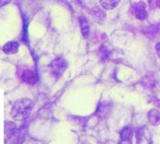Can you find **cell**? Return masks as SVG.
<instances>
[{
    "label": "cell",
    "mask_w": 160,
    "mask_h": 144,
    "mask_svg": "<svg viewBox=\"0 0 160 144\" xmlns=\"http://www.w3.org/2000/svg\"><path fill=\"white\" fill-rule=\"evenodd\" d=\"M100 3L105 10H112L119 5L120 0H100Z\"/></svg>",
    "instance_id": "cell-8"
},
{
    "label": "cell",
    "mask_w": 160,
    "mask_h": 144,
    "mask_svg": "<svg viewBox=\"0 0 160 144\" xmlns=\"http://www.w3.org/2000/svg\"><path fill=\"white\" fill-rule=\"evenodd\" d=\"M133 131L130 127H124L121 132V140H131Z\"/></svg>",
    "instance_id": "cell-10"
},
{
    "label": "cell",
    "mask_w": 160,
    "mask_h": 144,
    "mask_svg": "<svg viewBox=\"0 0 160 144\" xmlns=\"http://www.w3.org/2000/svg\"><path fill=\"white\" fill-rule=\"evenodd\" d=\"M120 144H131L130 140H122Z\"/></svg>",
    "instance_id": "cell-13"
},
{
    "label": "cell",
    "mask_w": 160,
    "mask_h": 144,
    "mask_svg": "<svg viewBox=\"0 0 160 144\" xmlns=\"http://www.w3.org/2000/svg\"><path fill=\"white\" fill-rule=\"evenodd\" d=\"M155 51H156V54H157L158 57L160 58V42H158V43L155 45Z\"/></svg>",
    "instance_id": "cell-12"
},
{
    "label": "cell",
    "mask_w": 160,
    "mask_h": 144,
    "mask_svg": "<svg viewBox=\"0 0 160 144\" xmlns=\"http://www.w3.org/2000/svg\"><path fill=\"white\" fill-rule=\"evenodd\" d=\"M3 52L7 55H13L16 54L19 50V42L15 41H11L8 42L7 43L4 44L2 48Z\"/></svg>",
    "instance_id": "cell-3"
},
{
    "label": "cell",
    "mask_w": 160,
    "mask_h": 144,
    "mask_svg": "<svg viewBox=\"0 0 160 144\" xmlns=\"http://www.w3.org/2000/svg\"><path fill=\"white\" fill-rule=\"evenodd\" d=\"M79 24L80 28H81V32L84 38H88L90 35V25L86 17H80L79 18Z\"/></svg>",
    "instance_id": "cell-6"
},
{
    "label": "cell",
    "mask_w": 160,
    "mask_h": 144,
    "mask_svg": "<svg viewBox=\"0 0 160 144\" xmlns=\"http://www.w3.org/2000/svg\"><path fill=\"white\" fill-rule=\"evenodd\" d=\"M148 120L152 125H157L160 123V107H157L148 113Z\"/></svg>",
    "instance_id": "cell-5"
},
{
    "label": "cell",
    "mask_w": 160,
    "mask_h": 144,
    "mask_svg": "<svg viewBox=\"0 0 160 144\" xmlns=\"http://www.w3.org/2000/svg\"><path fill=\"white\" fill-rule=\"evenodd\" d=\"M156 7L160 8V0H157V1H156Z\"/></svg>",
    "instance_id": "cell-14"
},
{
    "label": "cell",
    "mask_w": 160,
    "mask_h": 144,
    "mask_svg": "<svg viewBox=\"0 0 160 144\" xmlns=\"http://www.w3.org/2000/svg\"><path fill=\"white\" fill-rule=\"evenodd\" d=\"M109 51L105 47V46H102L99 50V56L101 57L102 60H107L108 57H109Z\"/></svg>",
    "instance_id": "cell-11"
},
{
    "label": "cell",
    "mask_w": 160,
    "mask_h": 144,
    "mask_svg": "<svg viewBox=\"0 0 160 144\" xmlns=\"http://www.w3.org/2000/svg\"><path fill=\"white\" fill-rule=\"evenodd\" d=\"M50 69L55 77H60L67 69V62L62 57H57L51 62Z\"/></svg>",
    "instance_id": "cell-1"
},
{
    "label": "cell",
    "mask_w": 160,
    "mask_h": 144,
    "mask_svg": "<svg viewBox=\"0 0 160 144\" xmlns=\"http://www.w3.org/2000/svg\"><path fill=\"white\" fill-rule=\"evenodd\" d=\"M23 78L26 82L28 83H30V84H34L36 83L38 77H37V75L34 73L33 71L31 70H26L23 74Z\"/></svg>",
    "instance_id": "cell-7"
},
{
    "label": "cell",
    "mask_w": 160,
    "mask_h": 144,
    "mask_svg": "<svg viewBox=\"0 0 160 144\" xmlns=\"http://www.w3.org/2000/svg\"><path fill=\"white\" fill-rule=\"evenodd\" d=\"M111 111V105L108 103H101L98 105L96 115L100 118H106Z\"/></svg>",
    "instance_id": "cell-4"
},
{
    "label": "cell",
    "mask_w": 160,
    "mask_h": 144,
    "mask_svg": "<svg viewBox=\"0 0 160 144\" xmlns=\"http://www.w3.org/2000/svg\"><path fill=\"white\" fill-rule=\"evenodd\" d=\"M141 83L146 88H152L155 85V80L152 76H146L142 78Z\"/></svg>",
    "instance_id": "cell-9"
},
{
    "label": "cell",
    "mask_w": 160,
    "mask_h": 144,
    "mask_svg": "<svg viewBox=\"0 0 160 144\" xmlns=\"http://www.w3.org/2000/svg\"><path fill=\"white\" fill-rule=\"evenodd\" d=\"M132 12L135 14L137 19L144 20L147 17V11H146V4L143 1H139L136 3L132 7Z\"/></svg>",
    "instance_id": "cell-2"
}]
</instances>
